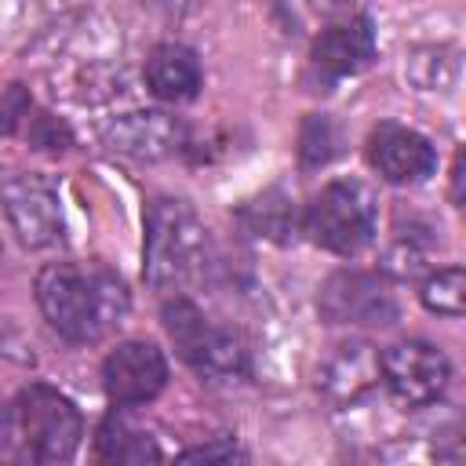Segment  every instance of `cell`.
Instances as JSON below:
<instances>
[{"label": "cell", "mask_w": 466, "mask_h": 466, "mask_svg": "<svg viewBox=\"0 0 466 466\" xmlns=\"http://www.w3.org/2000/svg\"><path fill=\"white\" fill-rule=\"evenodd\" d=\"M36 306L66 342L87 346L124 324L131 299L102 262H47L36 273Z\"/></svg>", "instance_id": "1"}, {"label": "cell", "mask_w": 466, "mask_h": 466, "mask_svg": "<svg viewBox=\"0 0 466 466\" xmlns=\"http://www.w3.org/2000/svg\"><path fill=\"white\" fill-rule=\"evenodd\" d=\"M84 419L76 404L55 386L33 382L0 408V462L7 466H58L80 448Z\"/></svg>", "instance_id": "2"}, {"label": "cell", "mask_w": 466, "mask_h": 466, "mask_svg": "<svg viewBox=\"0 0 466 466\" xmlns=\"http://www.w3.org/2000/svg\"><path fill=\"white\" fill-rule=\"evenodd\" d=\"M208 262V229L197 211L178 197H157L146 208L142 277L149 288L167 291L189 284Z\"/></svg>", "instance_id": "3"}, {"label": "cell", "mask_w": 466, "mask_h": 466, "mask_svg": "<svg viewBox=\"0 0 466 466\" xmlns=\"http://www.w3.org/2000/svg\"><path fill=\"white\" fill-rule=\"evenodd\" d=\"M379 200L360 178H331L306 208L302 233L331 255H360L375 240Z\"/></svg>", "instance_id": "4"}, {"label": "cell", "mask_w": 466, "mask_h": 466, "mask_svg": "<svg viewBox=\"0 0 466 466\" xmlns=\"http://www.w3.org/2000/svg\"><path fill=\"white\" fill-rule=\"evenodd\" d=\"M164 331L171 335L178 357L204 379L211 382H233L248 375V350L240 342L237 331L211 324L197 302L175 295L171 302H164L160 309Z\"/></svg>", "instance_id": "5"}, {"label": "cell", "mask_w": 466, "mask_h": 466, "mask_svg": "<svg viewBox=\"0 0 466 466\" xmlns=\"http://www.w3.org/2000/svg\"><path fill=\"white\" fill-rule=\"evenodd\" d=\"M379 375L400 408H426L444 397L451 364L437 346L422 339H404L379 353Z\"/></svg>", "instance_id": "6"}, {"label": "cell", "mask_w": 466, "mask_h": 466, "mask_svg": "<svg viewBox=\"0 0 466 466\" xmlns=\"http://www.w3.org/2000/svg\"><path fill=\"white\" fill-rule=\"evenodd\" d=\"M0 204L7 215L11 233L18 237L22 248L40 251L55 248L66 233L58 189L44 175H11L0 182Z\"/></svg>", "instance_id": "7"}, {"label": "cell", "mask_w": 466, "mask_h": 466, "mask_svg": "<svg viewBox=\"0 0 466 466\" xmlns=\"http://www.w3.org/2000/svg\"><path fill=\"white\" fill-rule=\"evenodd\" d=\"M320 320L328 324H360V328H386L397 320V299L390 280L364 269H339L324 280L317 295Z\"/></svg>", "instance_id": "8"}, {"label": "cell", "mask_w": 466, "mask_h": 466, "mask_svg": "<svg viewBox=\"0 0 466 466\" xmlns=\"http://www.w3.org/2000/svg\"><path fill=\"white\" fill-rule=\"evenodd\" d=\"M167 386V360L157 342L127 339L102 360V390L116 408L149 404Z\"/></svg>", "instance_id": "9"}, {"label": "cell", "mask_w": 466, "mask_h": 466, "mask_svg": "<svg viewBox=\"0 0 466 466\" xmlns=\"http://www.w3.org/2000/svg\"><path fill=\"white\" fill-rule=\"evenodd\" d=\"M368 164L390 186H419L437 171V149L415 127L382 120L368 135Z\"/></svg>", "instance_id": "10"}, {"label": "cell", "mask_w": 466, "mask_h": 466, "mask_svg": "<svg viewBox=\"0 0 466 466\" xmlns=\"http://www.w3.org/2000/svg\"><path fill=\"white\" fill-rule=\"evenodd\" d=\"M182 138H186L182 120L171 116V113H164V109L124 113V116H116L102 131V142H106L109 153L127 157V160H138V164H153V160H164V157L178 153L182 149Z\"/></svg>", "instance_id": "11"}, {"label": "cell", "mask_w": 466, "mask_h": 466, "mask_svg": "<svg viewBox=\"0 0 466 466\" xmlns=\"http://www.w3.org/2000/svg\"><path fill=\"white\" fill-rule=\"evenodd\" d=\"M375 25L368 15H357V18H346V22H335L328 25L317 40H313V51H309V66L317 73H324L328 80H342V76H353L360 69L371 66L375 58Z\"/></svg>", "instance_id": "12"}, {"label": "cell", "mask_w": 466, "mask_h": 466, "mask_svg": "<svg viewBox=\"0 0 466 466\" xmlns=\"http://www.w3.org/2000/svg\"><path fill=\"white\" fill-rule=\"evenodd\" d=\"M375 382H379V353L364 339L331 346V353L317 364V390L331 404H353Z\"/></svg>", "instance_id": "13"}, {"label": "cell", "mask_w": 466, "mask_h": 466, "mask_svg": "<svg viewBox=\"0 0 466 466\" xmlns=\"http://www.w3.org/2000/svg\"><path fill=\"white\" fill-rule=\"evenodd\" d=\"M146 87L160 102H189L200 91V58L186 44H157L146 58Z\"/></svg>", "instance_id": "14"}, {"label": "cell", "mask_w": 466, "mask_h": 466, "mask_svg": "<svg viewBox=\"0 0 466 466\" xmlns=\"http://www.w3.org/2000/svg\"><path fill=\"white\" fill-rule=\"evenodd\" d=\"M95 455L102 462H157V459H164V451L157 448L149 430L138 426L127 415V408H116L102 419V426L95 433Z\"/></svg>", "instance_id": "15"}, {"label": "cell", "mask_w": 466, "mask_h": 466, "mask_svg": "<svg viewBox=\"0 0 466 466\" xmlns=\"http://www.w3.org/2000/svg\"><path fill=\"white\" fill-rule=\"evenodd\" d=\"M419 299L437 317H462V306H466V273H462V266H448V269L430 273L422 280Z\"/></svg>", "instance_id": "16"}, {"label": "cell", "mask_w": 466, "mask_h": 466, "mask_svg": "<svg viewBox=\"0 0 466 466\" xmlns=\"http://www.w3.org/2000/svg\"><path fill=\"white\" fill-rule=\"evenodd\" d=\"M244 218L258 237H273V240H288V233L295 237V200H288L277 189L258 197L255 204H248Z\"/></svg>", "instance_id": "17"}, {"label": "cell", "mask_w": 466, "mask_h": 466, "mask_svg": "<svg viewBox=\"0 0 466 466\" xmlns=\"http://www.w3.org/2000/svg\"><path fill=\"white\" fill-rule=\"evenodd\" d=\"M339 153V131L328 116H306L302 135H299V164L302 171L324 167Z\"/></svg>", "instance_id": "18"}, {"label": "cell", "mask_w": 466, "mask_h": 466, "mask_svg": "<svg viewBox=\"0 0 466 466\" xmlns=\"http://www.w3.org/2000/svg\"><path fill=\"white\" fill-rule=\"evenodd\" d=\"M426 258H430V240L426 237H419V233H404V229H397V237H393V244L386 248V255H382V269L390 273V277H400V280H411V277H419L422 273V266H426Z\"/></svg>", "instance_id": "19"}, {"label": "cell", "mask_w": 466, "mask_h": 466, "mask_svg": "<svg viewBox=\"0 0 466 466\" xmlns=\"http://www.w3.org/2000/svg\"><path fill=\"white\" fill-rule=\"evenodd\" d=\"M22 131H25V138H29L36 149H47V153H62V149H69V142H73L69 127H66L58 116L40 113V109H29V113H25Z\"/></svg>", "instance_id": "20"}, {"label": "cell", "mask_w": 466, "mask_h": 466, "mask_svg": "<svg viewBox=\"0 0 466 466\" xmlns=\"http://www.w3.org/2000/svg\"><path fill=\"white\" fill-rule=\"evenodd\" d=\"M29 109H33V98L18 84H11V91L0 102V135H15L22 127V120H25Z\"/></svg>", "instance_id": "21"}, {"label": "cell", "mask_w": 466, "mask_h": 466, "mask_svg": "<svg viewBox=\"0 0 466 466\" xmlns=\"http://www.w3.org/2000/svg\"><path fill=\"white\" fill-rule=\"evenodd\" d=\"M178 459H182V462H233V459H244V451H240L233 441L218 437V444H204V448H186V451H178Z\"/></svg>", "instance_id": "22"}, {"label": "cell", "mask_w": 466, "mask_h": 466, "mask_svg": "<svg viewBox=\"0 0 466 466\" xmlns=\"http://www.w3.org/2000/svg\"><path fill=\"white\" fill-rule=\"evenodd\" d=\"M451 200H455V208L462 204V153L451 164Z\"/></svg>", "instance_id": "23"}, {"label": "cell", "mask_w": 466, "mask_h": 466, "mask_svg": "<svg viewBox=\"0 0 466 466\" xmlns=\"http://www.w3.org/2000/svg\"><path fill=\"white\" fill-rule=\"evenodd\" d=\"M353 0H309V7L313 11H320V15H339V11H346Z\"/></svg>", "instance_id": "24"}, {"label": "cell", "mask_w": 466, "mask_h": 466, "mask_svg": "<svg viewBox=\"0 0 466 466\" xmlns=\"http://www.w3.org/2000/svg\"><path fill=\"white\" fill-rule=\"evenodd\" d=\"M189 4H193V0H164V7H167L171 15H182V11L189 7Z\"/></svg>", "instance_id": "25"}, {"label": "cell", "mask_w": 466, "mask_h": 466, "mask_svg": "<svg viewBox=\"0 0 466 466\" xmlns=\"http://www.w3.org/2000/svg\"><path fill=\"white\" fill-rule=\"evenodd\" d=\"M0 255H4V244H0Z\"/></svg>", "instance_id": "26"}]
</instances>
